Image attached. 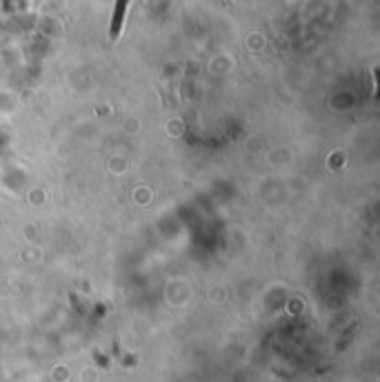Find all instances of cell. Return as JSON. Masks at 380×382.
<instances>
[{
  "label": "cell",
  "mask_w": 380,
  "mask_h": 382,
  "mask_svg": "<svg viewBox=\"0 0 380 382\" xmlns=\"http://www.w3.org/2000/svg\"><path fill=\"white\" fill-rule=\"evenodd\" d=\"M127 5H129V0H116L114 16H112V25H109V38H112V40H118V36H120V29H123V20H125Z\"/></svg>",
  "instance_id": "1"
}]
</instances>
